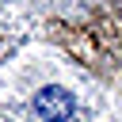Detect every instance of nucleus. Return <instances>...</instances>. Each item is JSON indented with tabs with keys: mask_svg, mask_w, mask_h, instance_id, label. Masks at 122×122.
<instances>
[{
	"mask_svg": "<svg viewBox=\"0 0 122 122\" xmlns=\"http://www.w3.org/2000/svg\"><path fill=\"white\" fill-rule=\"evenodd\" d=\"M34 111H38V118H46V122H65V118L72 114V95H69L65 88H42V92L34 95Z\"/></svg>",
	"mask_w": 122,
	"mask_h": 122,
	"instance_id": "f257e3e1",
	"label": "nucleus"
}]
</instances>
